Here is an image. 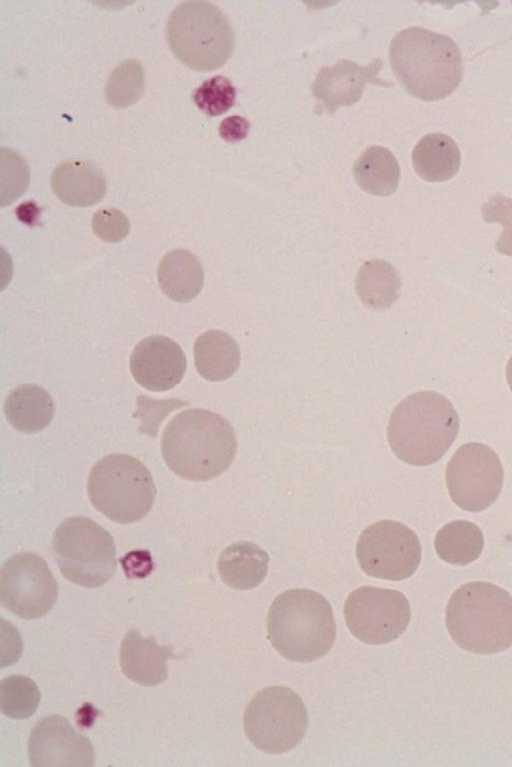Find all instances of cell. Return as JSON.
I'll return each mask as SVG.
<instances>
[{
    "instance_id": "1",
    "label": "cell",
    "mask_w": 512,
    "mask_h": 767,
    "mask_svg": "<svg viewBox=\"0 0 512 767\" xmlns=\"http://www.w3.org/2000/svg\"><path fill=\"white\" fill-rule=\"evenodd\" d=\"M237 450L234 429L221 415L188 409L171 419L161 438L168 468L190 481H208L226 471Z\"/></svg>"
},
{
    "instance_id": "2",
    "label": "cell",
    "mask_w": 512,
    "mask_h": 767,
    "mask_svg": "<svg viewBox=\"0 0 512 767\" xmlns=\"http://www.w3.org/2000/svg\"><path fill=\"white\" fill-rule=\"evenodd\" d=\"M389 61L404 90L423 101L451 95L463 76L461 51L454 40L419 26L395 34L389 46Z\"/></svg>"
},
{
    "instance_id": "3",
    "label": "cell",
    "mask_w": 512,
    "mask_h": 767,
    "mask_svg": "<svg viewBox=\"0 0 512 767\" xmlns=\"http://www.w3.org/2000/svg\"><path fill=\"white\" fill-rule=\"evenodd\" d=\"M459 416L447 397L434 391L407 396L393 410L387 438L393 453L413 466L440 460L459 432Z\"/></svg>"
},
{
    "instance_id": "4",
    "label": "cell",
    "mask_w": 512,
    "mask_h": 767,
    "mask_svg": "<svg viewBox=\"0 0 512 767\" xmlns=\"http://www.w3.org/2000/svg\"><path fill=\"white\" fill-rule=\"evenodd\" d=\"M267 632L279 654L305 663L330 651L336 638V622L322 594L311 589H289L271 603Z\"/></svg>"
},
{
    "instance_id": "5",
    "label": "cell",
    "mask_w": 512,
    "mask_h": 767,
    "mask_svg": "<svg viewBox=\"0 0 512 767\" xmlns=\"http://www.w3.org/2000/svg\"><path fill=\"white\" fill-rule=\"evenodd\" d=\"M445 622L460 648L476 654L503 651L512 645V597L490 582L465 583L451 595Z\"/></svg>"
},
{
    "instance_id": "6",
    "label": "cell",
    "mask_w": 512,
    "mask_h": 767,
    "mask_svg": "<svg viewBox=\"0 0 512 767\" xmlns=\"http://www.w3.org/2000/svg\"><path fill=\"white\" fill-rule=\"evenodd\" d=\"M166 38L174 56L195 71H213L231 57L234 34L226 15L213 3L186 1L170 14Z\"/></svg>"
},
{
    "instance_id": "7",
    "label": "cell",
    "mask_w": 512,
    "mask_h": 767,
    "mask_svg": "<svg viewBox=\"0 0 512 767\" xmlns=\"http://www.w3.org/2000/svg\"><path fill=\"white\" fill-rule=\"evenodd\" d=\"M87 492L96 510L120 524L145 517L157 494L148 468L123 453L105 456L92 467Z\"/></svg>"
},
{
    "instance_id": "8",
    "label": "cell",
    "mask_w": 512,
    "mask_h": 767,
    "mask_svg": "<svg viewBox=\"0 0 512 767\" xmlns=\"http://www.w3.org/2000/svg\"><path fill=\"white\" fill-rule=\"evenodd\" d=\"M52 554L60 573L70 582L97 588L107 583L117 569L112 535L84 516L63 520L52 538Z\"/></svg>"
},
{
    "instance_id": "9",
    "label": "cell",
    "mask_w": 512,
    "mask_h": 767,
    "mask_svg": "<svg viewBox=\"0 0 512 767\" xmlns=\"http://www.w3.org/2000/svg\"><path fill=\"white\" fill-rule=\"evenodd\" d=\"M249 741L269 754L292 750L303 739L308 714L301 697L285 686H269L249 701L243 717Z\"/></svg>"
},
{
    "instance_id": "10",
    "label": "cell",
    "mask_w": 512,
    "mask_h": 767,
    "mask_svg": "<svg viewBox=\"0 0 512 767\" xmlns=\"http://www.w3.org/2000/svg\"><path fill=\"white\" fill-rule=\"evenodd\" d=\"M447 490L461 509L480 512L501 493L504 472L499 456L488 445L469 442L453 454L445 471Z\"/></svg>"
},
{
    "instance_id": "11",
    "label": "cell",
    "mask_w": 512,
    "mask_h": 767,
    "mask_svg": "<svg viewBox=\"0 0 512 767\" xmlns=\"http://www.w3.org/2000/svg\"><path fill=\"white\" fill-rule=\"evenodd\" d=\"M356 557L369 576L400 581L414 574L421 561L416 533L403 523L381 520L367 526L356 544Z\"/></svg>"
},
{
    "instance_id": "12",
    "label": "cell",
    "mask_w": 512,
    "mask_h": 767,
    "mask_svg": "<svg viewBox=\"0 0 512 767\" xmlns=\"http://www.w3.org/2000/svg\"><path fill=\"white\" fill-rule=\"evenodd\" d=\"M344 618L354 637L366 644L380 645L396 640L405 632L411 608L398 590L363 586L347 597Z\"/></svg>"
},
{
    "instance_id": "13",
    "label": "cell",
    "mask_w": 512,
    "mask_h": 767,
    "mask_svg": "<svg viewBox=\"0 0 512 767\" xmlns=\"http://www.w3.org/2000/svg\"><path fill=\"white\" fill-rule=\"evenodd\" d=\"M57 599L58 584L42 557L21 552L5 561L0 571V600L10 613L34 620L46 615Z\"/></svg>"
},
{
    "instance_id": "14",
    "label": "cell",
    "mask_w": 512,
    "mask_h": 767,
    "mask_svg": "<svg viewBox=\"0 0 512 767\" xmlns=\"http://www.w3.org/2000/svg\"><path fill=\"white\" fill-rule=\"evenodd\" d=\"M28 757L33 767H92L95 751L89 738L78 733L61 715L40 719L30 732Z\"/></svg>"
},
{
    "instance_id": "15",
    "label": "cell",
    "mask_w": 512,
    "mask_h": 767,
    "mask_svg": "<svg viewBox=\"0 0 512 767\" xmlns=\"http://www.w3.org/2000/svg\"><path fill=\"white\" fill-rule=\"evenodd\" d=\"M382 68L380 58H375L366 66L340 59L318 71L311 86L312 95L328 113L333 114L340 107L358 102L367 84L386 88L392 86V83L378 77Z\"/></svg>"
},
{
    "instance_id": "16",
    "label": "cell",
    "mask_w": 512,
    "mask_h": 767,
    "mask_svg": "<svg viewBox=\"0 0 512 767\" xmlns=\"http://www.w3.org/2000/svg\"><path fill=\"white\" fill-rule=\"evenodd\" d=\"M186 356L174 340L153 335L141 340L130 357L134 380L143 388L162 392L179 384L185 374Z\"/></svg>"
},
{
    "instance_id": "17",
    "label": "cell",
    "mask_w": 512,
    "mask_h": 767,
    "mask_svg": "<svg viewBox=\"0 0 512 767\" xmlns=\"http://www.w3.org/2000/svg\"><path fill=\"white\" fill-rule=\"evenodd\" d=\"M174 658L172 646L158 645L154 636L143 638L136 629H130L121 642V670L128 679L142 686L163 683L168 676L166 661Z\"/></svg>"
},
{
    "instance_id": "18",
    "label": "cell",
    "mask_w": 512,
    "mask_h": 767,
    "mask_svg": "<svg viewBox=\"0 0 512 767\" xmlns=\"http://www.w3.org/2000/svg\"><path fill=\"white\" fill-rule=\"evenodd\" d=\"M51 188L57 198L73 207H87L102 200L106 178L94 163L73 159L61 162L51 175Z\"/></svg>"
},
{
    "instance_id": "19",
    "label": "cell",
    "mask_w": 512,
    "mask_h": 767,
    "mask_svg": "<svg viewBox=\"0 0 512 767\" xmlns=\"http://www.w3.org/2000/svg\"><path fill=\"white\" fill-rule=\"evenodd\" d=\"M268 564L269 555L265 550L250 541H238L222 551L217 570L228 587L249 590L264 580Z\"/></svg>"
},
{
    "instance_id": "20",
    "label": "cell",
    "mask_w": 512,
    "mask_h": 767,
    "mask_svg": "<svg viewBox=\"0 0 512 767\" xmlns=\"http://www.w3.org/2000/svg\"><path fill=\"white\" fill-rule=\"evenodd\" d=\"M162 292L171 300L186 303L195 298L204 283L198 258L190 251L176 248L161 259L157 271Z\"/></svg>"
},
{
    "instance_id": "21",
    "label": "cell",
    "mask_w": 512,
    "mask_h": 767,
    "mask_svg": "<svg viewBox=\"0 0 512 767\" xmlns=\"http://www.w3.org/2000/svg\"><path fill=\"white\" fill-rule=\"evenodd\" d=\"M411 157L414 171L428 182L450 180L459 172L461 165L457 143L441 132L423 136L414 146Z\"/></svg>"
},
{
    "instance_id": "22",
    "label": "cell",
    "mask_w": 512,
    "mask_h": 767,
    "mask_svg": "<svg viewBox=\"0 0 512 767\" xmlns=\"http://www.w3.org/2000/svg\"><path fill=\"white\" fill-rule=\"evenodd\" d=\"M55 404L50 394L35 384H21L10 391L4 402L9 424L23 433H37L52 421Z\"/></svg>"
},
{
    "instance_id": "23",
    "label": "cell",
    "mask_w": 512,
    "mask_h": 767,
    "mask_svg": "<svg viewBox=\"0 0 512 767\" xmlns=\"http://www.w3.org/2000/svg\"><path fill=\"white\" fill-rule=\"evenodd\" d=\"M194 364L208 381H224L237 371L241 353L236 341L221 330H208L194 343Z\"/></svg>"
},
{
    "instance_id": "24",
    "label": "cell",
    "mask_w": 512,
    "mask_h": 767,
    "mask_svg": "<svg viewBox=\"0 0 512 767\" xmlns=\"http://www.w3.org/2000/svg\"><path fill=\"white\" fill-rule=\"evenodd\" d=\"M400 166L386 147L369 146L353 165V177L364 191L376 196H388L398 188Z\"/></svg>"
},
{
    "instance_id": "25",
    "label": "cell",
    "mask_w": 512,
    "mask_h": 767,
    "mask_svg": "<svg viewBox=\"0 0 512 767\" xmlns=\"http://www.w3.org/2000/svg\"><path fill=\"white\" fill-rule=\"evenodd\" d=\"M355 286L359 299L366 307L385 310L399 298L401 277L389 262L369 260L359 268Z\"/></svg>"
},
{
    "instance_id": "26",
    "label": "cell",
    "mask_w": 512,
    "mask_h": 767,
    "mask_svg": "<svg viewBox=\"0 0 512 767\" xmlns=\"http://www.w3.org/2000/svg\"><path fill=\"white\" fill-rule=\"evenodd\" d=\"M434 547L444 562L464 566L478 559L484 547V537L477 524L454 520L438 530Z\"/></svg>"
},
{
    "instance_id": "27",
    "label": "cell",
    "mask_w": 512,
    "mask_h": 767,
    "mask_svg": "<svg viewBox=\"0 0 512 767\" xmlns=\"http://www.w3.org/2000/svg\"><path fill=\"white\" fill-rule=\"evenodd\" d=\"M41 693L36 683L24 675H10L0 683L1 712L16 720L31 717L37 710Z\"/></svg>"
},
{
    "instance_id": "28",
    "label": "cell",
    "mask_w": 512,
    "mask_h": 767,
    "mask_svg": "<svg viewBox=\"0 0 512 767\" xmlns=\"http://www.w3.org/2000/svg\"><path fill=\"white\" fill-rule=\"evenodd\" d=\"M144 71L137 59H126L110 73L106 85L107 102L115 108H125L137 102L144 91Z\"/></svg>"
},
{
    "instance_id": "29",
    "label": "cell",
    "mask_w": 512,
    "mask_h": 767,
    "mask_svg": "<svg viewBox=\"0 0 512 767\" xmlns=\"http://www.w3.org/2000/svg\"><path fill=\"white\" fill-rule=\"evenodd\" d=\"M196 106L210 117L227 112L235 103L236 88L222 75L205 80L192 94Z\"/></svg>"
},
{
    "instance_id": "30",
    "label": "cell",
    "mask_w": 512,
    "mask_h": 767,
    "mask_svg": "<svg viewBox=\"0 0 512 767\" xmlns=\"http://www.w3.org/2000/svg\"><path fill=\"white\" fill-rule=\"evenodd\" d=\"M481 213L484 221L498 223L502 227L495 248L499 253L512 257V198L495 194L481 206Z\"/></svg>"
},
{
    "instance_id": "31",
    "label": "cell",
    "mask_w": 512,
    "mask_h": 767,
    "mask_svg": "<svg viewBox=\"0 0 512 767\" xmlns=\"http://www.w3.org/2000/svg\"><path fill=\"white\" fill-rule=\"evenodd\" d=\"M92 230L101 240L117 243L123 240L130 231L127 216L118 209L107 207L96 211L92 217Z\"/></svg>"
},
{
    "instance_id": "32",
    "label": "cell",
    "mask_w": 512,
    "mask_h": 767,
    "mask_svg": "<svg viewBox=\"0 0 512 767\" xmlns=\"http://www.w3.org/2000/svg\"><path fill=\"white\" fill-rule=\"evenodd\" d=\"M121 564L128 578H144L153 570L151 555L146 550L131 551L121 558Z\"/></svg>"
},
{
    "instance_id": "33",
    "label": "cell",
    "mask_w": 512,
    "mask_h": 767,
    "mask_svg": "<svg viewBox=\"0 0 512 767\" xmlns=\"http://www.w3.org/2000/svg\"><path fill=\"white\" fill-rule=\"evenodd\" d=\"M250 130V122L241 116H229L219 125L221 138L228 143H236L245 139Z\"/></svg>"
},
{
    "instance_id": "34",
    "label": "cell",
    "mask_w": 512,
    "mask_h": 767,
    "mask_svg": "<svg viewBox=\"0 0 512 767\" xmlns=\"http://www.w3.org/2000/svg\"><path fill=\"white\" fill-rule=\"evenodd\" d=\"M16 212H17L18 217L23 222L30 223V224L32 223L33 224L36 221V218H37L39 210H38V207L34 203L27 202V203L21 204L17 208Z\"/></svg>"
},
{
    "instance_id": "35",
    "label": "cell",
    "mask_w": 512,
    "mask_h": 767,
    "mask_svg": "<svg viewBox=\"0 0 512 767\" xmlns=\"http://www.w3.org/2000/svg\"><path fill=\"white\" fill-rule=\"evenodd\" d=\"M506 380L509 385L510 390L512 391V355L507 363L506 368Z\"/></svg>"
}]
</instances>
